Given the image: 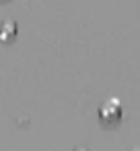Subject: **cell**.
Here are the masks:
<instances>
[{"label":"cell","mask_w":140,"mask_h":151,"mask_svg":"<svg viewBox=\"0 0 140 151\" xmlns=\"http://www.w3.org/2000/svg\"><path fill=\"white\" fill-rule=\"evenodd\" d=\"M15 35H17V23H15L13 19H6V21H2V25H0V40H4V42H11Z\"/></svg>","instance_id":"obj_2"},{"label":"cell","mask_w":140,"mask_h":151,"mask_svg":"<svg viewBox=\"0 0 140 151\" xmlns=\"http://www.w3.org/2000/svg\"><path fill=\"white\" fill-rule=\"evenodd\" d=\"M122 116V106L117 99H107L101 108H99V118L105 122V124H113L117 122Z\"/></svg>","instance_id":"obj_1"}]
</instances>
